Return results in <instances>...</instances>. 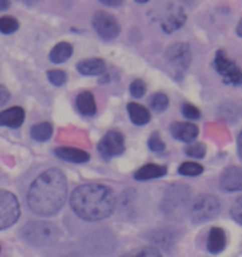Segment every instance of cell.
<instances>
[{"label":"cell","instance_id":"cell-12","mask_svg":"<svg viewBox=\"0 0 242 257\" xmlns=\"http://www.w3.org/2000/svg\"><path fill=\"white\" fill-rule=\"evenodd\" d=\"M171 133L176 140L193 142L198 136V127L191 122H175L171 124Z\"/></svg>","mask_w":242,"mask_h":257},{"label":"cell","instance_id":"cell-23","mask_svg":"<svg viewBox=\"0 0 242 257\" xmlns=\"http://www.w3.org/2000/svg\"><path fill=\"white\" fill-rule=\"evenodd\" d=\"M151 238L157 245L162 246V247H168V246H171L176 241V233L165 228V230H160L153 233Z\"/></svg>","mask_w":242,"mask_h":257},{"label":"cell","instance_id":"cell-4","mask_svg":"<svg viewBox=\"0 0 242 257\" xmlns=\"http://www.w3.org/2000/svg\"><path fill=\"white\" fill-rule=\"evenodd\" d=\"M22 238L32 246L43 247L54 243L59 238V228L47 221H32L22 228Z\"/></svg>","mask_w":242,"mask_h":257},{"label":"cell","instance_id":"cell-18","mask_svg":"<svg viewBox=\"0 0 242 257\" xmlns=\"http://www.w3.org/2000/svg\"><path fill=\"white\" fill-rule=\"evenodd\" d=\"M167 173V168L165 166L155 165V163H148V165L141 167L135 173V178L137 181H148L153 178H160Z\"/></svg>","mask_w":242,"mask_h":257},{"label":"cell","instance_id":"cell-17","mask_svg":"<svg viewBox=\"0 0 242 257\" xmlns=\"http://www.w3.org/2000/svg\"><path fill=\"white\" fill-rule=\"evenodd\" d=\"M187 20V15L183 12L182 8H177L176 10L171 12L165 19L162 20V29L166 33H172L180 29Z\"/></svg>","mask_w":242,"mask_h":257},{"label":"cell","instance_id":"cell-22","mask_svg":"<svg viewBox=\"0 0 242 257\" xmlns=\"http://www.w3.org/2000/svg\"><path fill=\"white\" fill-rule=\"evenodd\" d=\"M53 135V125L48 122H42L34 124L30 130V136L33 140L38 141V142H45L49 140Z\"/></svg>","mask_w":242,"mask_h":257},{"label":"cell","instance_id":"cell-28","mask_svg":"<svg viewBox=\"0 0 242 257\" xmlns=\"http://www.w3.org/2000/svg\"><path fill=\"white\" fill-rule=\"evenodd\" d=\"M19 29V22L14 17H2L0 18V33L3 34H13Z\"/></svg>","mask_w":242,"mask_h":257},{"label":"cell","instance_id":"cell-10","mask_svg":"<svg viewBox=\"0 0 242 257\" xmlns=\"http://www.w3.org/2000/svg\"><path fill=\"white\" fill-rule=\"evenodd\" d=\"M125 137L119 131H109L98 143V151L104 160L122 155L125 151Z\"/></svg>","mask_w":242,"mask_h":257},{"label":"cell","instance_id":"cell-1","mask_svg":"<svg viewBox=\"0 0 242 257\" xmlns=\"http://www.w3.org/2000/svg\"><path fill=\"white\" fill-rule=\"evenodd\" d=\"M68 197V182L64 173L50 168L38 176L28 191V206L39 216H52L64 206Z\"/></svg>","mask_w":242,"mask_h":257},{"label":"cell","instance_id":"cell-16","mask_svg":"<svg viewBox=\"0 0 242 257\" xmlns=\"http://www.w3.org/2000/svg\"><path fill=\"white\" fill-rule=\"evenodd\" d=\"M226 247V233L221 227H212L207 238V250L211 253H220Z\"/></svg>","mask_w":242,"mask_h":257},{"label":"cell","instance_id":"cell-2","mask_svg":"<svg viewBox=\"0 0 242 257\" xmlns=\"http://www.w3.org/2000/svg\"><path fill=\"white\" fill-rule=\"evenodd\" d=\"M70 207L82 220L90 222L104 220L114 211L115 196L107 186L83 185L73 191Z\"/></svg>","mask_w":242,"mask_h":257},{"label":"cell","instance_id":"cell-42","mask_svg":"<svg viewBox=\"0 0 242 257\" xmlns=\"http://www.w3.org/2000/svg\"><path fill=\"white\" fill-rule=\"evenodd\" d=\"M136 2L141 3V4H143V3H147V2H150V0H136Z\"/></svg>","mask_w":242,"mask_h":257},{"label":"cell","instance_id":"cell-9","mask_svg":"<svg viewBox=\"0 0 242 257\" xmlns=\"http://www.w3.org/2000/svg\"><path fill=\"white\" fill-rule=\"evenodd\" d=\"M93 28L100 38L105 40H112L117 38L120 33V25L112 14L99 10L93 17Z\"/></svg>","mask_w":242,"mask_h":257},{"label":"cell","instance_id":"cell-14","mask_svg":"<svg viewBox=\"0 0 242 257\" xmlns=\"http://www.w3.org/2000/svg\"><path fill=\"white\" fill-rule=\"evenodd\" d=\"M55 156L60 160L72 163H84L89 161V155L85 151L78 150L73 147H59L55 148Z\"/></svg>","mask_w":242,"mask_h":257},{"label":"cell","instance_id":"cell-19","mask_svg":"<svg viewBox=\"0 0 242 257\" xmlns=\"http://www.w3.org/2000/svg\"><path fill=\"white\" fill-rule=\"evenodd\" d=\"M77 108L80 114L85 117H92L97 112L95 99L90 92H82L77 97Z\"/></svg>","mask_w":242,"mask_h":257},{"label":"cell","instance_id":"cell-43","mask_svg":"<svg viewBox=\"0 0 242 257\" xmlns=\"http://www.w3.org/2000/svg\"><path fill=\"white\" fill-rule=\"evenodd\" d=\"M0 251H2V247H0Z\"/></svg>","mask_w":242,"mask_h":257},{"label":"cell","instance_id":"cell-33","mask_svg":"<svg viewBox=\"0 0 242 257\" xmlns=\"http://www.w3.org/2000/svg\"><path fill=\"white\" fill-rule=\"evenodd\" d=\"M182 112L187 119H198L201 117L200 109L191 103H185L182 105Z\"/></svg>","mask_w":242,"mask_h":257},{"label":"cell","instance_id":"cell-34","mask_svg":"<svg viewBox=\"0 0 242 257\" xmlns=\"http://www.w3.org/2000/svg\"><path fill=\"white\" fill-rule=\"evenodd\" d=\"M231 216L233 220L242 226V196L233 202L231 207Z\"/></svg>","mask_w":242,"mask_h":257},{"label":"cell","instance_id":"cell-3","mask_svg":"<svg viewBox=\"0 0 242 257\" xmlns=\"http://www.w3.org/2000/svg\"><path fill=\"white\" fill-rule=\"evenodd\" d=\"M190 202V187L183 183H175L166 190L161 201V211L172 220L181 218L187 211Z\"/></svg>","mask_w":242,"mask_h":257},{"label":"cell","instance_id":"cell-40","mask_svg":"<svg viewBox=\"0 0 242 257\" xmlns=\"http://www.w3.org/2000/svg\"><path fill=\"white\" fill-rule=\"evenodd\" d=\"M236 32H237V34L240 35V37H242V19L238 22L237 28H236Z\"/></svg>","mask_w":242,"mask_h":257},{"label":"cell","instance_id":"cell-15","mask_svg":"<svg viewBox=\"0 0 242 257\" xmlns=\"http://www.w3.org/2000/svg\"><path fill=\"white\" fill-rule=\"evenodd\" d=\"M77 69L83 75H100L105 72V62L100 58L84 59L78 63Z\"/></svg>","mask_w":242,"mask_h":257},{"label":"cell","instance_id":"cell-31","mask_svg":"<svg viewBox=\"0 0 242 257\" xmlns=\"http://www.w3.org/2000/svg\"><path fill=\"white\" fill-rule=\"evenodd\" d=\"M146 90H147V85L142 79H135L130 85L131 94L135 98H141L145 95Z\"/></svg>","mask_w":242,"mask_h":257},{"label":"cell","instance_id":"cell-13","mask_svg":"<svg viewBox=\"0 0 242 257\" xmlns=\"http://www.w3.org/2000/svg\"><path fill=\"white\" fill-rule=\"evenodd\" d=\"M25 112L22 107H12L0 112V125L19 128L24 123Z\"/></svg>","mask_w":242,"mask_h":257},{"label":"cell","instance_id":"cell-37","mask_svg":"<svg viewBox=\"0 0 242 257\" xmlns=\"http://www.w3.org/2000/svg\"><path fill=\"white\" fill-rule=\"evenodd\" d=\"M12 5V0H0V12L8 10Z\"/></svg>","mask_w":242,"mask_h":257},{"label":"cell","instance_id":"cell-24","mask_svg":"<svg viewBox=\"0 0 242 257\" xmlns=\"http://www.w3.org/2000/svg\"><path fill=\"white\" fill-rule=\"evenodd\" d=\"M241 107L235 104V103H226L221 108V115H222V118H225L226 120H230V122L237 120L241 117Z\"/></svg>","mask_w":242,"mask_h":257},{"label":"cell","instance_id":"cell-11","mask_svg":"<svg viewBox=\"0 0 242 257\" xmlns=\"http://www.w3.org/2000/svg\"><path fill=\"white\" fill-rule=\"evenodd\" d=\"M220 187L225 192L242 191V168L230 166L226 168L220 177Z\"/></svg>","mask_w":242,"mask_h":257},{"label":"cell","instance_id":"cell-26","mask_svg":"<svg viewBox=\"0 0 242 257\" xmlns=\"http://www.w3.org/2000/svg\"><path fill=\"white\" fill-rule=\"evenodd\" d=\"M120 257H162L160 251L152 246H145V247L135 248V250L130 251V252L125 253Z\"/></svg>","mask_w":242,"mask_h":257},{"label":"cell","instance_id":"cell-25","mask_svg":"<svg viewBox=\"0 0 242 257\" xmlns=\"http://www.w3.org/2000/svg\"><path fill=\"white\" fill-rule=\"evenodd\" d=\"M168 104H170L168 97L166 94H163V93H155L153 95H151L150 107L152 109L157 110V112H165L167 109Z\"/></svg>","mask_w":242,"mask_h":257},{"label":"cell","instance_id":"cell-29","mask_svg":"<svg viewBox=\"0 0 242 257\" xmlns=\"http://www.w3.org/2000/svg\"><path fill=\"white\" fill-rule=\"evenodd\" d=\"M47 77L49 82L55 87H60V85L65 84L68 79V75L64 70L62 69H52L47 73Z\"/></svg>","mask_w":242,"mask_h":257},{"label":"cell","instance_id":"cell-8","mask_svg":"<svg viewBox=\"0 0 242 257\" xmlns=\"http://www.w3.org/2000/svg\"><path fill=\"white\" fill-rule=\"evenodd\" d=\"M20 205L12 192L0 190V231L9 228L19 220Z\"/></svg>","mask_w":242,"mask_h":257},{"label":"cell","instance_id":"cell-21","mask_svg":"<svg viewBox=\"0 0 242 257\" xmlns=\"http://www.w3.org/2000/svg\"><path fill=\"white\" fill-rule=\"evenodd\" d=\"M73 54V47L68 42H60L55 45L49 54V59L55 64L64 63L65 60L69 59Z\"/></svg>","mask_w":242,"mask_h":257},{"label":"cell","instance_id":"cell-6","mask_svg":"<svg viewBox=\"0 0 242 257\" xmlns=\"http://www.w3.org/2000/svg\"><path fill=\"white\" fill-rule=\"evenodd\" d=\"M166 59L176 79L183 77L192 62V53L187 43H175L166 50Z\"/></svg>","mask_w":242,"mask_h":257},{"label":"cell","instance_id":"cell-27","mask_svg":"<svg viewBox=\"0 0 242 257\" xmlns=\"http://www.w3.org/2000/svg\"><path fill=\"white\" fill-rule=\"evenodd\" d=\"M203 172V166L196 162H185L178 168V173L182 176H188V177H196Z\"/></svg>","mask_w":242,"mask_h":257},{"label":"cell","instance_id":"cell-5","mask_svg":"<svg viewBox=\"0 0 242 257\" xmlns=\"http://www.w3.org/2000/svg\"><path fill=\"white\" fill-rule=\"evenodd\" d=\"M220 211L221 205L217 197L203 193L195 198L191 206L190 216L193 223H203L217 217Z\"/></svg>","mask_w":242,"mask_h":257},{"label":"cell","instance_id":"cell-7","mask_svg":"<svg viewBox=\"0 0 242 257\" xmlns=\"http://www.w3.org/2000/svg\"><path fill=\"white\" fill-rule=\"evenodd\" d=\"M213 67L222 77L223 83L231 85H242V70L232 59L228 58L225 50L220 49L215 55Z\"/></svg>","mask_w":242,"mask_h":257},{"label":"cell","instance_id":"cell-39","mask_svg":"<svg viewBox=\"0 0 242 257\" xmlns=\"http://www.w3.org/2000/svg\"><path fill=\"white\" fill-rule=\"evenodd\" d=\"M237 150H238V155H240V157L242 158V131L240 135H238V138H237Z\"/></svg>","mask_w":242,"mask_h":257},{"label":"cell","instance_id":"cell-36","mask_svg":"<svg viewBox=\"0 0 242 257\" xmlns=\"http://www.w3.org/2000/svg\"><path fill=\"white\" fill-rule=\"evenodd\" d=\"M99 2L102 3V4L107 5V7L115 8V7H119V5H122L125 0H99Z\"/></svg>","mask_w":242,"mask_h":257},{"label":"cell","instance_id":"cell-32","mask_svg":"<svg viewBox=\"0 0 242 257\" xmlns=\"http://www.w3.org/2000/svg\"><path fill=\"white\" fill-rule=\"evenodd\" d=\"M148 147L153 152H163L166 150V145L162 140H161V136L158 133H153L152 136L148 140Z\"/></svg>","mask_w":242,"mask_h":257},{"label":"cell","instance_id":"cell-35","mask_svg":"<svg viewBox=\"0 0 242 257\" xmlns=\"http://www.w3.org/2000/svg\"><path fill=\"white\" fill-rule=\"evenodd\" d=\"M9 99H10V92L8 90V88L5 87V85L0 84V107L7 104Z\"/></svg>","mask_w":242,"mask_h":257},{"label":"cell","instance_id":"cell-38","mask_svg":"<svg viewBox=\"0 0 242 257\" xmlns=\"http://www.w3.org/2000/svg\"><path fill=\"white\" fill-rule=\"evenodd\" d=\"M19 3H22V4L27 5V7H34L35 4H38V2L39 0H18Z\"/></svg>","mask_w":242,"mask_h":257},{"label":"cell","instance_id":"cell-41","mask_svg":"<svg viewBox=\"0 0 242 257\" xmlns=\"http://www.w3.org/2000/svg\"><path fill=\"white\" fill-rule=\"evenodd\" d=\"M64 257H84V256L79 255V253H69V255H67V256H64Z\"/></svg>","mask_w":242,"mask_h":257},{"label":"cell","instance_id":"cell-30","mask_svg":"<svg viewBox=\"0 0 242 257\" xmlns=\"http://www.w3.org/2000/svg\"><path fill=\"white\" fill-rule=\"evenodd\" d=\"M186 155L192 158H203L206 155V146L201 142L192 143L186 148Z\"/></svg>","mask_w":242,"mask_h":257},{"label":"cell","instance_id":"cell-20","mask_svg":"<svg viewBox=\"0 0 242 257\" xmlns=\"http://www.w3.org/2000/svg\"><path fill=\"white\" fill-rule=\"evenodd\" d=\"M128 113H130V118L135 124L137 125H145L151 120V113L150 110L142 104H138L136 102H131L127 105Z\"/></svg>","mask_w":242,"mask_h":257}]
</instances>
